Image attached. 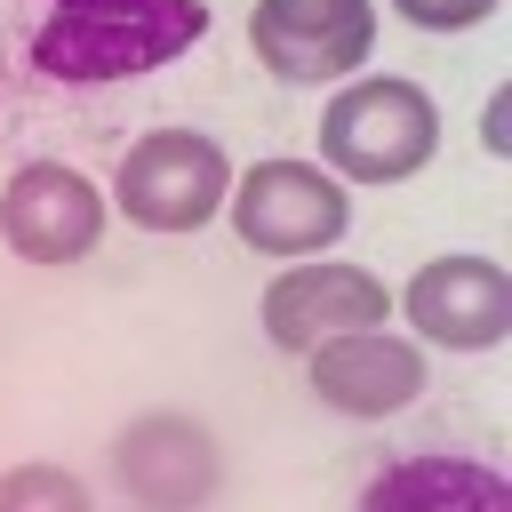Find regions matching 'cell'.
I'll return each mask as SVG.
<instances>
[{"mask_svg": "<svg viewBox=\"0 0 512 512\" xmlns=\"http://www.w3.org/2000/svg\"><path fill=\"white\" fill-rule=\"evenodd\" d=\"M192 40H208V0H40L24 64L48 88H112L176 64Z\"/></svg>", "mask_w": 512, "mask_h": 512, "instance_id": "obj_1", "label": "cell"}, {"mask_svg": "<svg viewBox=\"0 0 512 512\" xmlns=\"http://www.w3.org/2000/svg\"><path fill=\"white\" fill-rule=\"evenodd\" d=\"M432 152H440V104L400 72L344 80L320 112V168L336 184H408Z\"/></svg>", "mask_w": 512, "mask_h": 512, "instance_id": "obj_2", "label": "cell"}, {"mask_svg": "<svg viewBox=\"0 0 512 512\" xmlns=\"http://www.w3.org/2000/svg\"><path fill=\"white\" fill-rule=\"evenodd\" d=\"M232 192V160L200 128H144L112 168V208L136 232H200Z\"/></svg>", "mask_w": 512, "mask_h": 512, "instance_id": "obj_3", "label": "cell"}, {"mask_svg": "<svg viewBox=\"0 0 512 512\" xmlns=\"http://www.w3.org/2000/svg\"><path fill=\"white\" fill-rule=\"evenodd\" d=\"M224 208H232L240 248H256V256H296V264L320 256V248H336L344 224H352V192H344L320 160H256L248 176H232Z\"/></svg>", "mask_w": 512, "mask_h": 512, "instance_id": "obj_4", "label": "cell"}, {"mask_svg": "<svg viewBox=\"0 0 512 512\" xmlns=\"http://www.w3.org/2000/svg\"><path fill=\"white\" fill-rule=\"evenodd\" d=\"M248 48L288 88L352 80L376 48V0H256L248 8Z\"/></svg>", "mask_w": 512, "mask_h": 512, "instance_id": "obj_5", "label": "cell"}, {"mask_svg": "<svg viewBox=\"0 0 512 512\" xmlns=\"http://www.w3.org/2000/svg\"><path fill=\"white\" fill-rule=\"evenodd\" d=\"M112 480L128 488L136 512H200L216 488H224V448L200 416L184 408H152V416H128L120 440H112Z\"/></svg>", "mask_w": 512, "mask_h": 512, "instance_id": "obj_6", "label": "cell"}, {"mask_svg": "<svg viewBox=\"0 0 512 512\" xmlns=\"http://www.w3.org/2000/svg\"><path fill=\"white\" fill-rule=\"evenodd\" d=\"M0 240L24 264H80L104 240V192L64 160H24L0 192Z\"/></svg>", "mask_w": 512, "mask_h": 512, "instance_id": "obj_7", "label": "cell"}, {"mask_svg": "<svg viewBox=\"0 0 512 512\" xmlns=\"http://www.w3.org/2000/svg\"><path fill=\"white\" fill-rule=\"evenodd\" d=\"M400 312L424 344H448V352H488L512 336V272L496 256H432L408 288H400Z\"/></svg>", "mask_w": 512, "mask_h": 512, "instance_id": "obj_8", "label": "cell"}, {"mask_svg": "<svg viewBox=\"0 0 512 512\" xmlns=\"http://www.w3.org/2000/svg\"><path fill=\"white\" fill-rule=\"evenodd\" d=\"M384 312H392V296H384V280L376 272H360V264H288L272 288H264V336L280 344V352H312V344H328V336H360V328H384Z\"/></svg>", "mask_w": 512, "mask_h": 512, "instance_id": "obj_9", "label": "cell"}, {"mask_svg": "<svg viewBox=\"0 0 512 512\" xmlns=\"http://www.w3.org/2000/svg\"><path fill=\"white\" fill-rule=\"evenodd\" d=\"M304 360H312V400L336 408V416H360V424L416 408L424 384H432V376H424V352H416L408 336H384V328L328 336V344H312Z\"/></svg>", "mask_w": 512, "mask_h": 512, "instance_id": "obj_10", "label": "cell"}, {"mask_svg": "<svg viewBox=\"0 0 512 512\" xmlns=\"http://www.w3.org/2000/svg\"><path fill=\"white\" fill-rule=\"evenodd\" d=\"M352 512H512V480L480 456L416 448V456H392L384 472H368Z\"/></svg>", "mask_w": 512, "mask_h": 512, "instance_id": "obj_11", "label": "cell"}, {"mask_svg": "<svg viewBox=\"0 0 512 512\" xmlns=\"http://www.w3.org/2000/svg\"><path fill=\"white\" fill-rule=\"evenodd\" d=\"M0 512H96V504H88L80 472H64V464H16V472H0Z\"/></svg>", "mask_w": 512, "mask_h": 512, "instance_id": "obj_12", "label": "cell"}, {"mask_svg": "<svg viewBox=\"0 0 512 512\" xmlns=\"http://www.w3.org/2000/svg\"><path fill=\"white\" fill-rule=\"evenodd\" d=\"M416 32H472V24H488L496 16V0H392Z\"/></svg>", "mask_w": 512, "mask_h": 512, "instance_id": "obj_13", "label": "cell"}, {"mask_svg": "<svg viewBox=\"0 0 512 512\" xmlns=\"http://www.w3.org/2000/svg\"><path fill=\"white\" fill-rule=\"evenodd\" d=\"M0 72H8V56H0Z\"/></svg>", "mask_w": 512, "mask_h": 512, "instance_id": "obj_14", "label": "cell"}]
</instances>
